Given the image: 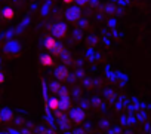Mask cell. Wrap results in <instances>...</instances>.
<instances>
[{
    "label": "cell",
    "mask_w": 151,
    "mask_h": 134,
    "mask_svg": "<svg viewBox=\"0 0 151 134\" xmlns=\"http://www.w3.org/2000/svg\"><path fill=\"white\" fill-rule=\"evenodd\" d=\"M50 33L56 39H64L67 36V33H68V27L64 23H55L52 25V28H50Z\"/></svg>",
    "instance_id": "obj_1"
},
{
    "label": "cell",
    "mask_w": 151,
    "mask_h": 134,
    "mask_svg": "<svg viewBox=\"0 0 151 134\" xmlns=\"http://www.w3.org/2000/svg\"><path fill=\"white\" fill-rule=\"evenodd\" d=\"M80 17H82V9H80V6H71V8H68V11L65 12V18H67L70 23L79 21Z\"/></svg>",
    "instance_id": "obj_2"
},
{
    "label": "cell",
    "mask_w": 151,
    "mask_h": 134,
    "mask_svg": "<svg viewBox=\"0 0 151 134\" xmlns=\"http://www.w3.org/2000/svg\"><path fill=\"white\" fill-rule=\"evenodd\" d=\"M70 116H71V119H73L76 124H80V122L85 121V112H83L80 107L71 109V110H70Z\"/></svg>",
    "instance_id": "obj_3"
},
{
    "label": "cell",
    "mask_w": 151,
    "mask_h": 134,
    "mask_svg": "<svg viewBox=\"0 0 151 134\" xmlns=\"http://www.w3.org/2000/svg\"><path fill=\"white\" fill-rule=\"evenodd\" d=\"M55 78L58 81H65L68 78V69L65 66H59L56 67V70H55Z\"/></svg>",
    "instance_id": "obj_4"
},
{
    "label": "cell",
    "mask_w": 151,
    "mask_h": 134,
    "mask_svg": "<svg viewBox=\"0 0 151 134\" xmlns=\"http://www.w3.org/2000/svg\"><path fill=\"white\" fill-rule=\"evenodd\" d=\"M56 45H58V42H56V37H53V36H49V37H46V39H45V49H46V51L52 52V51L56 48Z\"/></svg>",
    "instance_id": "obj_5"
},
{
    "label": "cell",
    "mask_w": 151,
    "mask_h": 134,
    "mask_svg": "<svg viewBox=\"0 0 151 134\" xmlns=\"http://www.w3.org/2000/svg\"><path fill=\"white\" fill-rule=\"evenodd\" d=\"M70 107H71L70 97H68V95H62V97L59 98V109H61V110H64V112H67Z\"/></svg>",
    "instance_id": "obj_6"
},
{
    "label": "cell",
    "mask_w": 151,
    "mask_h": 134,
    "mask_svg": "<svg viewBox=\"0 0 151 134\" xmlns=\"http://www.w3.org/2000/svg\"><path fill=\"white\" fill-rule=\"evenodd\" d=\"M40 64L43 67H52L53 66V58L52 55H42L40 57Z\"/></svg>",
    "instance_id": "obj_7"
},
{
    "label": "cell",
    "mask_w": 151,
    "mask_h": 134,
    "mask_svg": "<svg viewBox=\"0 0 151 134\" xmlns=\"http://www.w3.org/2000/svg\"><path fill=\"white\" fill-rule=\"evenodd\" d=\"M47 107H49L50 110H53V112L59 110V98H56V97H50L49 101H47Z\"/></svg>",
    "instance_id": "obj_8"
},
{
    "label": "cell",
    "mask_w": 151,
    "mask_h": 134,
    "mask_svg": "<svg viewBox=\"0 0 151 134\" xmlns=\"http://www.w3.org/2000/svg\"><path fill=\"white\" fill-rule=\"evenodd\" d=\"M2 17H3V20L11 21V20H14V17H15V11H14L12 8H5L3 12H2Z\"/></svg>",
    "instance_id": "obj_9"
},
{
    "label": "cell",
    "mask_w": 151,
    "mask_h": 134,
    "mask_svg": "<svg viewBox=\"0 0 151 134\" xmlns=\"http://www.w3.org/2000/svg\"><path fill=\"white\" fill-rule=\"evenodd\" d=\"M0 113H2V119H5V121H8V119L12 118V112L11 110H3V112H0Z\"/></svg>",
    "instance_id": "obj_10"
},
{
    "label": "cell",
    "mask_w": 151,
    "mask_h": 134,
    "mask_svg": "<svg viewBox=\"0 0 151 134\" xmlns=\"http://www.w3.org/2000/svg\"><path fill=\"white\" fill-rule=\"evenodd\" d=\"M62 51H64V46L58 43V45H56V48H55L52 52H53V55H61V54H62Z\"/></svg>",
    "instance_id": "obj_11"
},
{
    "label": "cell",
    "mask_w": 151,
    "mask_h": 134,
    "mask_svg": "<svg viewBox=\"0 0 151 134\" xmlns=\"http://www.w3.org/2000/svg\"><path fill=\"white\" fill-rule=\"evenodd\" d=\"M76 3H77V5L82 8V6H86V5L89 3V0H76Z\"/></svg>",
    "instance_id": "obj_12"
},
{
    "label": "cell",
    "mask_w": 151,
    "mask_h": 134,
    "mask_svg": "<svg viewBox=\"0 0 151 134\" xmlns=\"http://www.w3.org/2000/svg\"><path fill=\"white\" fill-rule=\"evenodd\" d=\"M5 79H6L5 73H3V72H0V84H3V82H5Z\"/></svg>",
    "instance_id": "obj_13"
},
{
    "label": "cell",
    "mask_w": 151,
    "mask_h": 134,
    "mask_svg": "<svg viewBox=\"0 0 151 134\" xmlns=\"http://www.w3.org/2000/svg\"><path fill=\"white\" fill-rule=\"evenodd\" d=\"M58 90H59V84H56V82H55V84L52 85V91H58Z\"/></svg>",
    "instance_id": "obj_14"
},
{
    "label": "cell",
    "mask_w": 151,
    "mask_h": 134,
    "mask_svg": "<svg viewBox=\"0 0 151 134\" xmlns=\"http://www.w3.org/2000/svg\"><path fill=\"white\" fill-rule=\"evenodd\" d=\"M62 2L65 3V5H71V3H74L76 0H62Z\"/></svg>",
    "instance_id": "obj_15"
},
{
    "label": "cell",
    "mask_w": 151,
    "mask_h": 134,
    "mask_svg": "<svg viewBox=\"0 0 151 134\" xmlns=\"http://www.w3.org/2000/svg\"><path fill=\"white\" fill-rule=\"evenodd\" d=\"M2 121H3V119H2V113H0V122H2Z\"/></svg>",
    "instance_id": "obj_16"
},
{
    "label": "cell",
    "mask_w": 151,
    "mask_h": 134,
    "mask_svg": "<svg viewBox=\"0 0 151 134\" xmlns=\"http://www.w3.org/2000/svg\"><path fill=\"white\" fill-rule=\"evenodd\" d=\"M65 134H71V133H65Z\"/></svg>",
    "instance_id": "obj_17"
}]
</instances>
